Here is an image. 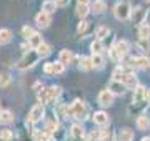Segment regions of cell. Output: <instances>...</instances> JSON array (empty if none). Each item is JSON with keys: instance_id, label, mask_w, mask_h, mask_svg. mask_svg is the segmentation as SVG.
<instances>
[{"instance_id": "cell-1", "label": "cell", "mask_w": 150, "mask_h": 141, "mask_svg": "<svg viewBox=\"0 0 150 141\" xmlns=\"http://www.w3.org/2000/svg\"><path fill=\"white\" fill-rule=\"evenodd\" d=\"M69 118H75L77 123H82L88 118V108L80 100H75L69 105Z\"/></svg>"}, {"instance_id": "cell-2", "label": "cell", "mask_w": 150, "mask_h": 141, "mask_svg": "<svg viewBox=\"0 0 150 141\" xmlns=\"http://www.w3.org/2000/svg\"><path fill=\"white\" fill-rule=\"evenodd\" d=\"M38 60H40V57H38L37 50H30L27 53H23V57L17 61V70L25 71L28 68H33L38 63Z\"/></svg>"}, {"instance_id": "cell-3", "label": "cell", "mask_w": 150, "mask_h": 141, "mask_svg": "<svg viewBox=\"0 0 150 141\" xmlns=\"http://www.w3.org/2000/svg\"><path fill=\"white\" fill-rule=\"evenodd\" d=\"M132 5H130L127 0H120V2H117L115 3V7H113V17L117 18V20H127V18H130V15H132Z\"/></svg>"}, {"instance_id": "cell-4", "label": "cell", "mask_w": 150, "mask_h": 141, "mask_svg": "<svg viewBox=\"0 0 150 141\" xmlns=\"http://www.w3.org/2000/svg\"><path fill=\"white\" fill-rule=\"evenodd\" d=\"M42 119H45V106L38 103V105H35V106H32V110L28 111L27 123L28 125H35V123L42 121Z\"/></svg>"}, {"instance_id": "cell-5", "label": "cell", "mask_w": 150, "mask_h": 141, "mask_svg": "<svg viewBox=\"0 0 150 141\" xmlns=\"http://www.w3.org/2000/svg\"><path fill=\"white\" fill-rule=\"evenodd\" d=\"M43 71L47 73V75H52V76H55V75H62L65 71V65L62 63V61H48V63H45L43 65Z\"/></svg>"}, {"instance_id": "cell-6", "label": "cell", "mask_w": 150, "mask_h": 141, "mask_svg": "<svg viewBox=\"0 0 150 141\" xmlns=\"http://www.w3.org/2000/svg\"><path fill=\"white\" fill-rule=\"evenodd\" d=\"M129 65L132 68H139V70H149L150 68V58L149 57H144V55H140V57H130L129 58Z\"/></svg>"}, {"instance_id": "cell-7", "label": "cell", "mask_w": 150, "mask_h": 141, "mask_svg": "<svg viewBox=\"0 0 150 141\" xmlns=\"http://www.w3.org/2000/svg\"><path fill=\"white\" fill-rule=\"evenodd\" d=\"M145 18H147V10H145L142 5L135 7L134 10H132V15H130V20H132V23H135V25H144L145 23Z\"/></svg>"}, {"instance_id": "cell-8", "label": "cell", "mask_w": 150, "mask_h": 141, "mask_svg": "<svg viewBox=\"0 0 150 141\" xmlns=\"http://www.w3.org/2000/svg\"><path fill=\"white\" fill-rule=\"evenodd\" d=\"M147 90H149V88H145L144 85H139V87L135 88V91H134V105L142 106L144 103H147Z\"/></svg>"}, {"instance_id": "cell-9", "label": "cell", "mask_w": 150, "mask_h": 141, "mask_svg": "<svg viewBox=\"0 0 150 141\" xmlns=\"http://www.w3.org/2000/svg\"><path fill=\"white\" fill-rule=\"evenodd\" d=\"M122 83L125 85V88H127V90H134V91H135V88L140 85L139 80H137V75H135V73H132V71H127V73L123 75Z\"/></svg>"}, {"instance_id": "cell-10", "label": "cell", "mask_w": 150, "mask_h": 141, "mask_svg": "<svg viewBox=\"0 0 150 141\" xmlns=\"http://www.w3.org/2000/svg\"><path fill=\"white\" fill-rule=\"evenodd\" d=\"M70 135L75 141H83L87 138V133H85V128L82 126V123H74L72 128H70Z\"/></svg>"}, {"instance_id": "cell-11", "label": "cell", "mask_w": 150, "mask_h": 141, "mask_svg": "<svg viewBox=\"0 0 150 141\" xmlns=\"http://www.w3.org/2000/svg\"><path fill=\"white\" fill-rule=\"evenodd\" d=\"M97 101H98V105H100L102 108L112 106V103H113V95L108 91V90H102V91L98 93V96H97Z\"/></svg>"}, {"instance_id": "cell-12", "label": "cell", "mask_w": 150, "mask_h": 141, "mask_svg": "<svg viewBox=\"0 0 150 141\" xmlns=\"http://www.w3.org/2000/svg\"><path fill=\"white\" fill-rule=\"evenodd\" d=\"M35 23H37V27L40 28H47L50 23H52V15H48L45 12H38L37 15H35Z\"/></svg>"}, {"instance_id": "cell-13", "label": "cell", "mask_w": 150, "mask_h": 141, "mask_svg": "<svg viewBox=\"0 0 150 141\" xmlns=\"http://www.w3.org/2000/svg\"><path fill=\"white\" fill-rule=\"evenodd\" d=\"M107 90L112 93L113 96H122L127 88H125V85H123L122 82H115V80H112V82L108 83V88H107Z\"/></svg>"}, {"instance_id": "cell-14", "label": "cell", "mask_w": 150, "mask_h": 141, "mask_svg": "<svg viewBox=\"0 0 150 141\" xmlns=\"http://www.w3.org/2000/svg\"><path fill=\"white\" fill-rule=\"evenodd\" d=\"M92 121H93L97 126H100V128H102V126H107L108 123H110V118H108V114L105 113V111H95Z\"/></svg>"}, {"instance_id": "cell-15", "label": "cell", "mask_w": 150, "mask_h": 141, "mask_svg": "<svg viewBox=\"0 0 150 141\" xmlns=\"http://www.w3.org/2000/svg\"><path fill=\"white\" fill-rule=\"evenodd\" d=\"M115 50H117V53L120 55V58H123V57H127L129 55V50H130V43L127 42V40H118V42H115Z\"/></svg>"}, {"instance_id": "cell-16", "label": "cell", "mask_w": 150, "mask_h": 141, "mask_svg": "<svg viewBox=\"0 0 150 141\" xmlns=\"http://www.w3.org/2000/svg\"><path fill=\"white\" fill-rule=\"evenodd\" d=\"M54 113H55V116H57L59 119H69V105L59 103L57 106H55Z\"/></svg>"}, {"instance_id": "cell-17", "label": "cell", "mask_w": 150, "mask_h": 141, "mask_svg": "<svg viewBox=\"0 0 150 141\" xmlns=\"http://www.w3.org/2000/svg\"><path fill=\"white\" fill-rule=\"evenodd\" d=\"M33 141H54V138L45 130H35L33 131Z\"/></svg>"}, {"instance_id": "cell-18", "label": "cell", "mask_w": 150, "mask_h": 141, "mask_svg": "<svg viewBox=\"0 0 150 141\" xmlns=\"http://www.w3.org/2000/svg\"><path fill=\"white\" fill-rule=\"evenodd\" d=\"M135 125H137V128H139L140 131H147L150 128V119L147 114H140L139 118H137V121H135Z\"/></svg>"}, {"instance_id": "cell-19", "label": "cell", "mask_w": 150, "mask_h": 141, "mask_svg": "<svg viewBox=\"0 0 150 141\" xmlns=\"http://www.w3.org/2000/svg\"><path fill=\"white\" fill-rule=\"evenodd\" d=\"M90 10L93 12V13H97V15H102L103 12L107 10V3H105L103 0H95L90 5Z\"/></svg>"}, {"instance_id": "cell-20", "label": "cell", "mask_w": 150, "mask_h": 141, "mask_svg": "<svg viewBox=\"0 0 150 141\" xmlns=\"http://www.w3.org/2000/svg\"><path fill=\"white\" fill-rule=\"evenodd\" d=\"M37 100H38V103L40 105H48V103H52V100H50V95H48V90L47 88H42V90H38L37 91Z\"/></svg>"}, {"instance_id": "cell-21", "label": "cell", "mask_w": 150, "mask_h": 141, "mask_svg": "<svg viewBox=\"0 0 150 141\" xmlns=\"http://www.w3.org/2000/svg\"><path fill=\"white\" fill-rule=\"evenodd\" d=\"M45 43V42H43V37L42 35H40V33H33L32 37H30V40H28V45H30V48L32 50H37L38 47H40V45H43Z\"/></svg>"}, {"instance_id": "cell-22", "label": "cell", "mask_w": 150, "mask_h": 141, "mask_svg": "<svg viewBox=\"0 0 150 141\" xmlns=\"http://www.w3.org/2000/svg\"><path fill=\"white\" fill-rule=\"evenodd\" d=\"M74 58H75V57H74V53H72L70 50H62V52L59 53V61H62L65 66L69 65V63H72Z\"/></svg>"}, {"instance_id": "cell-23", "label": "cell", "mask_w": 150, "mask_h": 141, "mask_svg": "<svg viewBox=\"0 0 150 141\" xmlns=\"http://www.w3.org/2000/svg\"><path fill=\"white\" fill-rule=\"evenodd\" d=\"M12 38H13V33H12V30H8V28H0V45L10 43Z\"/></svg>"}, {"instance_id": "cell-24", "label": "cell", "mask_w": 150, "mask_h": 141, "mask_svg": "<svg viewBox=\"0 0 150 141\" xmlns=\"http://www.w3.org/2000/svg\"><path fill=\"white\" fill-rule=\"evenodd\" d=\"M0 121L5 123V125H10V123L15 121V114L12 113L10 110H2V113H0Z\"/></svg>"}, {"instance_id": "cell-25", "label": "cell", "mask_w": 150, "mask_h": 141, "mask_svg": "<svg viewBox=\"0 0 150 141\" xmlns=\"http://www.w3.org/2000/svg\"><path fill=\"white\" fill-rule=\"evenodd\" d=\"M103 48H105V45H103V42L102 40H93L90 43V50H92V55H102V52H103Z\"/></svg>"}, {"instance_id": "cell-26", "label": "cell", "mask_w": 150, "mask_h": 141, "mask_svg": "<svg viewBox=\"0 0 150 141\" xmlns=\"http://www.w3.org/2000/svg\"><path fill=\"white\" fill-rule=\"evenodd\" d=\"M134 131L130 130V128H122V130L118 131V141H132L134 140Z\"/></svg>"}, {"instance_id": "cell-27", "label": "cell", "mask_w": 150, "mask_h": 141, "mask_svg": "<svg viewBox=\"0 0 150 141\" xmlns=\"http://www.w3.org/2000/svg\"><path fill=\"white\" fill-rule=\"evenodd\" d=\"M90 12H92V10H90V5H83V3H79V2H77V8H75V13L80 17L82 20H83V18H85V17L88 15Z\"/></svg>"}, {"instance_id": "cell-28", "label": "cell", "mask_w": 150, "mask_h": 141, "mask_svg": "<svg viewBox=\"0 0 150 141\" xmlns=\"http://www.w3.org/2000/svg\"><path fill=\"white\" fill-rule=\"evenodd\" d=\"M92 63H93V68L95 70H102L103 66H105V58H103V55H92Z\"/></svg>"}, {"instance_id": "cell-29", "label": "cell", "mask_w": 150, "mask_h": 141, "mask_svg": "<svg viewBox=\"0 0 150 141\" xmlns=\"http://www.w3.org/2000/svg\"><path fill=\"white\" fill-rule=\"evenodd\" d=\"M47 90H48V95H50L52 103H54V101H57V100L62 96V87H55V85H54V87H48Z\"/></svg>"}, {"instance_id": "cell-30", "label": "cell", "mask_w": 150, "mask_h": 141, "mask_svg": "<svg viewBox=\"0 0 150 141\" xmlns=\"http://www.w3.org/2000/svg\"><path fill=\"white\" fill-rule=\"evenodd\" d=\"M125 73H127V71H125L123 65H117L115 68H113V71H112V80H115V82H122V78H123Z\"/></svg>"}, {"instance_id": "cell-31", "label": "cell", "mask_w": 150, "mask_h": 141, "mask_svg": "<svg viewBox=\"0 0 150 141\" xmlns=\"http://www.w3.org/2000/svg\"><path fill=\"white\" fill-rule=\"evenodd\" d=\"M79 68L83 71H88V70H93V63H92V58L90 57H82L80 58V63H79Z\"/></svg>"}, {"instance_id": "cell-32", "label": "cell", "mask_w": 150, "mask_h": 141, "mask_svg": "<svg viewBox=\"0 0 150 141\" xmlns=\"http://www.w3.org/2000/svg\"><path fill=\"white\" fill-rule=\"evenodd\" d=\"M108 33H110V30H108V27H105V25H100L98 28H95V38L97 40H102L103 38L108 37Z\"/></svg>"}, {"instance_id": "cell-33", "label": "cell", "mask_w": 150, "mask_h": 141, "mask_svg": "<svg viewBox=\"0 0 150 141\" xmlns=\"http://www.w3.org/2000/svg\"><path fill=\"white\" fill-rule=\"evenodd\" d=\"M55 8H57V5H55L54 0H45L42 3V12H45V13H48V15H52L55 12Z\"/></svg>"}, {"instance_id": "cell-34", "label": "cell", "mask_w": 150, "mask_h": 141, "mask_svg": "<svg viewBox=\"0 0 150 141\" xmlns=\"http://www.w3.org/2000/svg\"><path fill=\"white\" fill-rule=\"evenodd\" d=\"M137 48L140 50V52H149L150 50V40L149 38H139L137 40Z\"/></svg>"}, {"instance_id": "cell-35", "label": "cell", "mask_w": 150, "mask_h": 141, "mask_svg": "<svg viewBox=\"0 0 150 141\" xmlns=\"http://www.w3.org/2000/svg\"><path fill=\"white\" fill-rule=\"evenodd\" d=\"M50 52H52V50H50V45L48 43H43V45H40V47L37 48V53H38L40 58H47L48 55H50Z\"/></svg>"}, {"instance_id": "cell-36", "label": "cell", "mask_w": 150, "mask_h": 141, "mask_svg": "<svg viewBox=\"0 0 150 141\" xmlns=\"http://www.w3.org/2000/svg\"><path fill=\"white\" fill-rule=\"evenodd\" d=\"M0 141H13V133L8 128L0 130Z\"/></svg>"}, {"instance_id": "cell-37", "label": "cell", "mask_w": 150, "mask_h": 141, "mask_svg": "<svg viewBox=\"0 0 150 141\" xmlns=\"http://www.w3.org/2000/svg\"><path fill=\"white\" fill-rule=\"evenodd\" d=\"M150 37V25L144 23L139 27V38H149Z\"/></svg>"}, {"instance_id": "cell-38", "label": "cell", "mask_w": 150, "mask_h": 141, "mask_svg": "<svg viewBox=\"0 0 150 141\" xmlns=\"http://www.w3.org/2000/svg\"><path fill=\"white\" fill-rule=\"evenodd\" d=\"M12 82V76L8 73H0V88H7Z\"/></svg>"}, {"instance_id": "cell-39", "label": "cell", "mask_w": 150, "mask_h": 141, "mask_svg": "<svg viewBox=\"0 0 150 141\" xmlns=\"http://www.w3.org/2000/svg\"><path fill=\"white\" fill-rule=\"evenodd\" d=\"M87 28H88V22L80 20V23L77 25V33H79V35H82V38H83V35H87V32H88Z\"/></svg>"}, {"instance_id": "cell-40", "label": "cell", "mask_w": 150, "mask_h": 141, "mask_svg": "<svg viewBox=\"0 0 150 141\" xmlns=\"http://www.w3.org/2000/svg\"><path fill=\"white\" fill-rule=\"evenodd\" d=\"M33 33H35V30H33L32 27H28V25H25V27H22V37L25 38V40H30V37H32Z\"/></svg>"}, {"instance_id": "cell-41", "label": "cell", "mask_w": 150, "mask_h": 141, "mask_svg": "<svg viewBox=\"0 0 150 141\" xmlns=\"http://www.w3.org/2000/svg\"><path fill=\"white\" fill-rule=\"evenodd\" d=\"M108 58L112 60V61H122V58H120V55L117 53V50H115V47H110L108 48Z\"/></svg>"}, {"instance_id": "cell-42", "label": "cell", "mask_w": 150, "mask_h": 141, "mask_svg": "<svg viewBox=\"0 0 150 141\" xmlns=\"http://www.w3.org/2000/svg\"><path fill=\"white\" fill-rule=\"evenodd\" d=\"M54 2H55V5H57V7H65L70 0H54Z\"/></svg>"}, {"instance_id": "cell-43", "label": "cell", "mask_w": 150, "mask_h": 141, "mask_svg": "<svg viewBox=\"0 0 150 141\" xmlns=\"http://www.w3.org/2000/svg\"><path fill=\"white\" fill-rule=\"evenodd\" d=\"M102 141H113V135H112V133H108V135L105 136V138H103Z\"/></svg>"}, {"instance_id": "cell-44", "label": "cell", "mask_w": 150, "mask_h": 141, "mask_svg": "<svg viewBox=\"0 0 150 141\" xmlns=\"http://www.w3.org/2000/svg\"><path fill=\"white\" fill-rule=\"evenodd\" d=\"M147 103H150V88L147 90Z\"/></svg>"}, {"instance_id": "cell-45", "label": "cell", "mask_w": 150, "mask_h": 141, "mask_svg": "<svg viewBox=\"0 0 150 141\" xmlns=\"http://www.w3.org/2000/svg\"><path fill=\"white\" fill-rule=\"evenodd\" d=\"M140 141H150V138H147V136H145V138H142Z\"/></svg>"}, {"instance_id": "cell-46", "label": "cell", "mask_w": 150, "mask_h": 141, "mask_svg": "<svg viewBox=\"0 0 150 141\" xmlns=\"http://www.w3.org/2000/svg\"><path fill=\"white\" fill-rule=\"evenodd\" d=\"M0 113H2V105H0Z\"/></svg>"}, {"instance_id": "cell-47", "label": "cell", "mask_w": 150, "mask_h": 141, "mask_svg": "<svg viewBox=\"0 0 150 141\" xmlns=\"http://www.w3.org/2000/svg\"><path fill=\"white\" fill-rule=\"evenodd\" d=\"M147 2H149V3H150V0H147Z\"/></svg>"}, {"instance_id": "cell-48", "label": "cell", "mask_w": 150, "mask_h": 141, "mask_svg": "<svg viewBox=\"0 0 150 141\" xmlns=\"http://www.w3.org/2000/svg\"><path fill=\"white\" fill-rule=\"evenodd\" d=\"M0 123H2V121H0Z\"/></svg>"}]
</instances>
